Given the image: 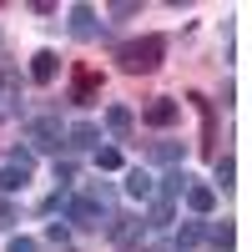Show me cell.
Wrapping results in <instances>:
<instances>
[{
    "mask_svg": "<svg viewBox=\"0 0 252 252\" xmlns=\"http://www.w3.org/2000/svg\"><path fill=\"white\" fill-rule=\"evenodd\" d=\"M96 136H101V131H96L91 121H76L71 131H66V146H76V152H86V146H96Z\"/></svg>",
    "mask_w": 252,
    "mask_h": 252,
    "instance_id": "obj_17",
    "label": "cell"
},
{
    "mask_svg": "<svg viewBox=\"0 0 252 252\" xmlns=\"http://www.w3.org/2000/svg\"><path fill=\"white\" fill-rule=\"evenodd\" d=\"M10 222H15V207H10V202H0V227H10Z\"/></svg>",
    "mask_w": 252,
    "mask_h": 252,
    "instance_id": "obj_28",
    "label": "cell"
},
{
    "mask_svg": "<svg viewBox=\"0 0 252 252\" xmlns=\"http://www.w3.org/2000/svg\"><path fill=\"white\" fill-rule=\"evenodd\" d=\"M66 237H71V222H51V227H46V242L66 247Z\"/></svg>",
    "mask_w": 252,
    "mask_h": 252,
    "instance_id": "obj_22",
    "label": "cell"
},
{
    "mask_svg": "<svg viewBox=\"0 0 252 252\" xmlns=\"http://www.w3.org/2000/svg\"><path fill=\"white\" fill-rule=\"evenodd\" d=\"M0 101H10V106L20 101V71L10 61H0Z\"/></svg>",
    "mask_w": 252,
    "mask_h": 252,
    "instance_id": "obj_14",
    "label": "cell"
},
{
    "mask_svg": "<svg viewBox=\"0 0 252 252\" xmlns=\"http://www.w3.org/2000/svg\"><path fill=\"white\" fill-rule=\"evenodd\" d=\"M26 152L35 157V152H61V146H66V131H61V121L56 116H35L31 126H26Z\"/></svg>",
    "mask_w": 252,
    "mask_h": 252,
    "instance_id": "obj_2",
    "label": "cell"
},
{
    "mask_svg": "<svg viewBox=\"0 0 252 252\" xmlns=\"http://www.w3.org/2000/svg\"><path fill=\"white\" fill-rule=\"evenodd\" d=\"M106 237L126 252V247H136V237H141V222L136 217H126V212H116V217H106Z\"/></svg>",
    "mask_w": 252,
    "mask_h": 252,
    "instance_id": "obj_4",
    "label": "cell"
},
{
    "mask_svg": "<svg viewBox=\"0 0 252 252\" xmlns=\"http://www.w3.org/2000/svg\"><path fill=\"white\" fill-rule=\"evenodd\" d=\"M212 177H217V187H232V177H237V161H232V157H217ZM217 187H212V192H217Z\"/></svg>",
    "mask_w": 252,
    "mask_h": 252,
    "instance_id": "obj_20",
    "label": "cell"
},
{
    "mask_svg": "<svg viewBox=\"0 0 252 252\" xmlns=\"http://www.w3.org/2000/svg\"><path fill=\"white\" fill-rule=\"evenodd\" d=\"M96 166H101V172H116V166H121V152H116V146H96Z\"/></svg>",
    "mask_w": 252,
    "mask_h": 252,
    "instance_id": "obj_21",
    "label": "cell"
},
{
    "mask_svg": "<svg viewBox=\"0 0 252 252\" xmlns=\"http://www.w3.org/2000/svg\"><path fill=\"white\" fill-rule=\"evenodd\" d=\"M202 232H207V222H182L177 237H172V247H177V252H192V247L202 242Z\"/></svg>",
    "mask_w": 252,
    "mask_h": 252,
    "instance_id": "obj_15",
    "label": "cell"
},
{
    "mask_svg": "<svg viewBox=\"0 0 252 252\" xmlns=\"http://www.w3.org/2000/svg\"><path fill=\"white\" fill-rule=\"evenodd\" d=\"M26 182H31V172H20V166H10V161L0 166V192H20Z\"/></svg>",
    "mask_w": 252,
    "mask_h": 252,
    "instance_id": "obj_19",
    "label": "cell"
},
{
    "mask_svg": "<svg viewBox=\"0 0 252 252\" xmlns=\"http://www.w3.org/2000/svg\"><path fill=\"white\" fill-rule=\"evenodd\" d=\"M10 166H20V172H35V157L26 152V146H15V152H10Z\"/></svg>",
    "mask_w": 252,
    "mask_h": 252,
    "instance_id": "obj_25",
    "label": "cell"
},
{
    "mask_svg": "<svg viewBox=\"0 0 252 252\" xmlns=\"http://www.w3.org/2000/svg\"><path fill=\"white\" fill-rule=\"evenodd\" d=\"M152 161L161 166H182V141H152V152H146Z\"/></svg>",
    "mask_w": 252,
    "mask_h": 252,
    "instance_id": "obj_18",
    "label": "cell"
},
{
    "mask_svg": "<svg viewBox=\"0 0 252 252\" xmlns=\"http://www.w3.org/2000/svg\"><path fill=\"white\" fill-rule=\"evenodd\" d=\"M66 222H76V227H91V232H101V222H106V207L101 202H91V197H66Z\"/></svg>",
    "mask_w": 252,
    "mask_h": 252,
    "instance_id": "obj_3",
    "label": "cell"
},
{
    "mask_svg": "<svg viewBox=\"0 0 252 252\" xmlns=\"http://www.w3.org/2000/svg\"><path fill=\"white\" fill-rule=\"evenodd\" d=\"M192 182H197L192 172H182V166H172V172L161 177V202H177V197H182V192H187Z\"/></svg>",
    "mask_w": 252,
    "mask_h": 252,
    "instance_id": "obj_13",
    "label": "cell"
},
{
    "mask_svg": "<svg viewBox=\"0 0 252 252\" xmlns=\"http://www.w3.org/2000/svg\"><path fill=\"white\" fill-rule=\"evenodd\" d=\"M187 101H192V106L202 111V146H212V141H217V111H212V101H207V96H197V91L187 96Z\"/></svg>",
    "mask_w": 252,
    "mask_h": 252,
    "instance_id": "obj_12",
    "label": "cell"
},
{
    "mask_svg": "<svg viewBox=\"0 0 252 252\" xmlns=\"http://www.w3.org/2000/svg\"><path fill=\"white\" fill-rule=\"evenodd\" d=\"M131 126H136V116L126 106H106V131L111 136H131Z\"/></svg>",
    "mask_w": 252,
    "mask_h": 252,
    "instance_id": "obj_16",
    "label": "cell"
},
{
    "mask_svg": "<svg viewBox=\"0 0 252 252\" xmlns=\"http://www.w3.org/2000/svg\"><path fill=\"white\" fill-rule=\"evenodd\" d=\"M161 56H166V40H161V35L126 40V46L116 51V61H121V71H126V76H152V71L161 66Z\"/></svg>",
    "mask_w": 252,
    "mask_h": 252,
    "instance_id": "obj_1",
    "label": "cell"
},
{
    "mask_svg": "<svg viewBox=\"0 0 252 252\" xmlns=\"http://www.w3.org/2000/svg\"><path fill=\"white\" fill-rule=\"evenodd\" d=\"M5 252H40V242H35V237H10Z\"/></svg>",
    "mask_w": 252,
    "mask_h": 252,
    "instance_id": "obj_26",
    "label": "cell"
},
{
    "mask_svg": "<svg viewBox=\"0 0 252 252\" xmlns=\"http://www.w3.org/2000/svg\"><path fill=\"white\" fill-rule=\"evenodd\" d=\"M177 116H182V106H177V101H166V96H157L152 106L141 111V121H146V126H177Z\"/></svg>",
    "mask_w": 252,
    "mask_h": 252,
    "instance_id": "obj_8",
    "label": "cell"
},
{
    "mask_svg": "<svg viewBox=\"0 0 252 252\" xmlns=\"http://www.w3.org/2000/svg\"><path fill=\"white\" fill-rule=\"evenodd\" d=\"M56 182L71 187V182H76V166H71V161H56Z\"/></svg>",
    "mask_w": 252,
    "mask_h": 252,
    "instance_id": "obj_27",
    "label": "cell"
},
{
    "mask_svg": "<svg viewBox=\"0 0 252 252\" xmlns=\"http://www.w3.org/2000/svg\"><path fill=\"white\" fill-rule=\"evenodd\" d=\"M96 91H101V71H91V66H76L71 101H76V106H91V101H96Z\"/></svg>",
    "mask_w": 252,
    "mask_h": 252,
    "instance_id": "obj_5",
    "label": "cell"
},
{
    "mask_svg": "<svg viewBox=\"0 0 252 252\" xmlns=\"http://www.w3.org/2000/svg\"><path fill=\"white\" fill-rule=\"evenodd\" d=\"M126 192L141 197V202H152V197H157V177L146 172V166H131V172H126Z\"/></svg>",
    "mask_w": 252,
    "mask_h": 252,
    "instance_id": "obj_10",
    "label": "cell"
},
{
    "mask_svg": "<svg viewBox=\"0 0 252 252\" xmlns=\"http://www.w3.org/2000/svg\"><path fill=\"white\" fill-rule=\"evenodd\" d=\"M166 222H172V202H152V227H166Z\"/></svg>",
    "mask_w": 252,
    "mask_h": 252,
    "instance_id": "obj_24",
    "label": "cell"
},
{
    "mask_svg": "<svg viewBox=\"0 0 252 252\" xmlns=\"http://www.w3.org/2000/svg\"><path fill=\"white\" fill-rule=\"evenodd\" d=\"M202 242H212V252H232V242H237V227H232V222H207Z\"/></svg>",
    "mask_w": 252,
    "mask_h": 252,
    "instance_id": "obj_11",
    "label": "cell"
},
{
    "mask_svg": "<svg viewBox=\"0 0 252 252\" xmlns=\"http://www.w3.org/2000/svg\"><path fill=\"white\" fill-rule=\"evenodd\" d=\"M56 71H61V56L56 51H35L31 56V81H35V86H51Z\"/></svg>",
    "mask_w": 252,
    "mask_h": 252,
    "instance_id": "obj_7",
    "label": "cell"
},
{
    "mask_svg": "<svg viewBox=\"0 0 252 252\" xmlns=\"http://www.w3.org/2000/svg\"><path fill=\"white\" fill-rule=\"evenodd\" d=\"M182 197H187V207H192L197 217H212V207H217V192H212V182H192Z\"/></svg>",
    "mask_w": 252,
    "mask_h": 252,
    "instance_id": "obj_6",
    "label": "cell"
},
{
    "mask_svg": "<svg viewBox=\"0 0 252 252\" xmlns=\"http://www.w3.org/2000/svg\"><path fill=\"white\" fill-rule=\"evenodd\" d=\"M71 35H76V40H96V35H101L91 5H71Z\"/></svg>",
    "mask_w": 252,
    "mask_h": 252,
    "instance_id": "obj_9",
    "label": "cell"
},
{
    "mask_svg": "<svg viewBox=\"0 0 252 252\" xmlns=\"http://www.w3.org/2000/svg\"><path fill=\"white\" fill-rule=\"evenodd\" d=\"M131 15H141L136 0H116V5H111V20H131Z\"/></svg>",
    "mask_w": 252,
    "mask_h": 252,
    "instance_id": "obj_23",
    "label": "cell"
}]
</instances>
